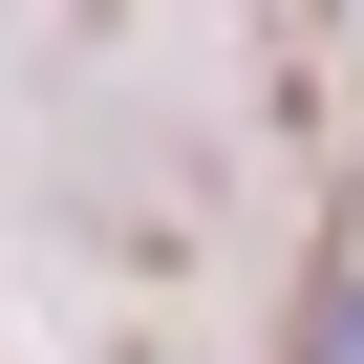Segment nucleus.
Instances as JSON below:
<instances>
[{
	"mask_svg": "<svg viewBox=\"0 0 364 364\" xmlns=\"http://www.w3.org/2000/svg\"><path fill=\"white\" fill-rule=\"evenodd\" d=\"M300 364H364V279H321V343H300Z\"/></svg>",
	"mask_w": 364,
	"mask_h": 364,
	"instance_id": "1",
	"label": "nucleus"
}]
</instances>
